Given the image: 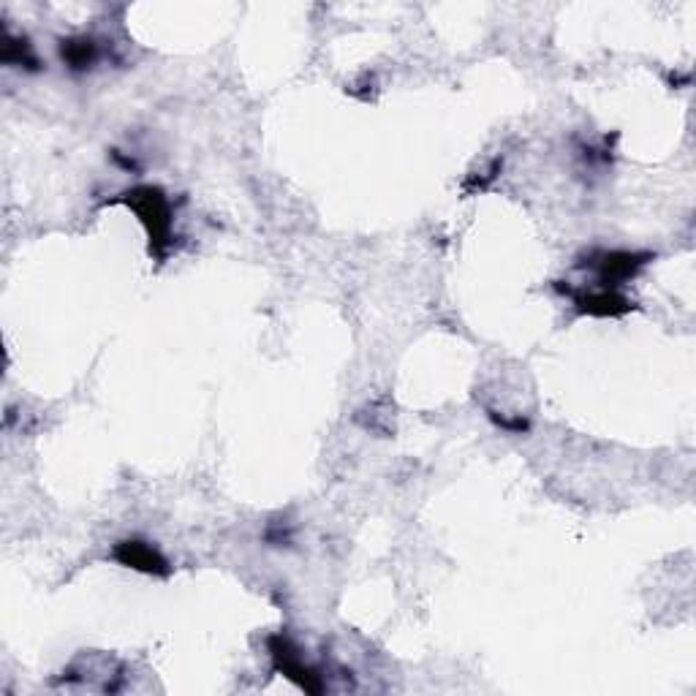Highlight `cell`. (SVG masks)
<instances>
[{
    "label": "cell",
    "mask_w": 696,
    "mask_h": 696,
    "mask_svg": "<svg viewBox=\"0 0 696 696\" xmlns=\"http://www.w3.org/2000/svg\"><path fill=\"white\" fill-rule=\"evenodd\" d=\"M115 558L123 563V566H131V569L136 571H145V574H161V577H164L166 571H169L166 569V561L161 558V552L153 550L150 544L136 542V539L117 544Z\"/></svg>",
    "instance_id": "2"
},
{
    "label": "cell",
    "mask_w": 696,
    "mask_h": 696,
    "mask_svg": "<svg viewBox=\"0 0 696 696\" xmlns=\"http://www.w3.org/2000/svg\"><path fill=\"white\" fill-rule=\"evenodd\" d=\"M123 202L131 204L145 223L155 256H164V251L169 248V234H172V210H169L166 196L158 188L145 185V188H134V191L123 194Z\"/></svg>",
    "instance_id": "1"
},
{
    "label": "cell",
    "mask_w": 696,
    "mask_h": 696,
    "mask_svg": "<svg viewBox=\"0 0 696 696\" xmlns=\"http://www.w3.org/2000/svg\"><path fill=\"white\" fill-rule=\"evenodd\" d=\"M60 58L71 68H90L98 60L96 41L90 39H68L60 44Z\"/></svg>",
    "instance_id": "3"
}]
</instances>
